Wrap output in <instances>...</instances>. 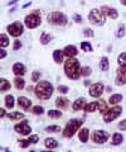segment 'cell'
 I'll return each instance as SVG.
<instances>
[{"instance_id":"8fae6325","label":"cell","mask_w":126,"mask_h":152,"mask_svg":"<svg viewBox=\"0 0 126 152\" xmlns=\"http://www.w3.org/2000/svg\"><path fill=\"white\" fill-rule=\"evenodd\" d=\"M102 93H104V85H102L101 83L93 84L90 88V95L92 98H100Z\"/></svg>"},{"instance_id":"52a82bcc","label":"cell","mask_w":126,"mask_h":152,"mask_svg":"<svg viewBox=\"0 0 126 152\" xmlns=\"http://www.w3.org/2000/svg\"><path fill=\"white\" fill-rule=\"evenodd\" d=\"M121 113H122V108H121V107L111 108V109H109V110H106L104 113V121L106 123H110V122H112L114 119H116V118H117Z\"/></svg>"},{"instance_id":"74e56055","label":"cell","mask_w":126,"mask_h":152,"mask_svg":"<svg viewBox=\"0 0 126 152\" xmlns=\"http://www.w3.org/2000/svg\"><path fill=\"white\" fill-rule=\"evenodd\" d=\"M81 48L83 51H86V52H91L92 51V46L88 43V42H82V43H81Z\"/></svg>"},{"instance_id":"f6af8a7d","label":"cell","mask_w":126,"mask_h":152,"mask_svg":"<svg viewBox=\"0 0 126 152\" xmlns=\"http://www.w3.org/2000/svg\"><path fill=\"white\" fill-rule=\"evenodd\" d=\"M73 20L76 22V23H82V22H83V20H82V17L78 15V14H74V15H73Z\"/></svg>"},{"instance_id":"7dc6e473","label":"cell","mask_w":126,"mask_h":152,"mask_svg":"<svg viewBox=\"0 0 126 152\" xmlns=\"http://www.w3.org/2000/svg\"><path fill=\"white\" fill-rule=\"evenodd\" d=\"M22 47V43H20V41H15V43H14V50H19Z\"/></svg>"},{"instance_id":"44dd1931","label":"cell","mask_w":126,"mask_h":152,"mask_svg":"<svg viewBox=\"0 0 126 152\" xmlns=\"http://www.w3.org/2000/svg\"><path fill=\"white\" fill-rule=\"evenodd\" d=\"M55 105H57L58 108H60V109L67 108L68 99H66V98H57V99H55Z\"/></svg>"},{"instance_id":"7a4b0ae2","label":"cell","mask_w":126,"mask_h":152,"mask_svg":"<svg viewBox=\"0 0 126 152\" xmlns=\"http://www.w3.org/2000/svg\"><path fill=\"white\" fill-rule=\"evenodd\" d=\"M53 94V86L48 81H40L35 86V95L42 100H48Z\"/></svg>"},{"instance_id":"e575fe53","label":"cell","mask_w":126,"mask_h":152,"mask_svg":"<svg viewBox=\"0 0 126 152\" xmlns=\"http://www.w3.org/2000/svg\"><path fill=\"white\" fill-rule=\"evenodd\" d=\"M45 131L49 133H58V132H60V127L59 126H49L45 128Z\"/></svg>"},{"instance_id":"836d02e7","label":"cell","mask_w":126,"mask_h":152,"mask_svg":"<svg viewBox=\"0 0 126 152\" xmlns=\"http://www.w3.org/2000/svg\"><path fill=\"white\" fill-rule=\"evenodd\" d=\"M48 117H50V118H60L62 117V112H58V110L52 109V110L48 112Z\"/></svg>"},{"instance_id":"d6a6232c","label":"cell","mask_w":126,"mask_h":152,"mask_svg":"<svg viewBox=\"0 0 126 152\" xmlns=\"http://www.w3.org/2000/svg\"><path fill=\"white\" fill-rule=\"evenodd\" d=\"M96 109H97V103H96V102H93V103L87 104L86 108H85V112H87V113H92V112H95Z\"/></svg>"},{"instance_id":"f546056e","label":"cell","mask_w":126,"mask_h":152,"mask_svg":"<svg viewBox=\"0 0 126 152\" xmlns=\"http://www.w3.org/2000/svg\"><path fill=\"white\" fill-rule=\"evenodd\" d=\"M5 105H6L9 109H12L14 105H15V103H14V98H13V95H6V96H5Z\"/></svg>"},{"instance_id":"83f0119b","label":"cell","mask_w":126,"mask_h":152,"mask_svg":"<svg viewBox=\"0 0 126 152\" xmlns=\"http://www.w3.org/2000/svg\"><path fill=\"white\" fill-rule=\"evenodd\" d=\"M8 118L12 121H18V119H22V118H24V114L23 113H18V112H13L10 114H8Z\"/></svg>"},{"instance_id":"ffe728a7","label":"cell","mask_w":126,"mask_h":152,"mask_svg":"<svg viewBox=\"0 0 126 152\" xmlns=\"http://www.w3.org/2000/svg\"><path fill=\"white\" fill-rule=\"evenodd\" d=\"M44 145H45L47 148L53 150V148H55V147L58 146V142L55 141L54 138H45V141H44Z\"/></svg>"},{"instance_id":"f5cc1de1","label":"cell","mask_w":126,"mask_h":152,"mask_svg":"<svg viewBox=\"0 0 126 152\" xmlns=\"http://www.w3.org/2000/svg\"><path fill=\"white\" fill-rule=\"evenodd\" d=\"M87 85H90V81H88V80H86V81H85V86H87Z\"/></svg>"},{"instance_id":"1f68e13d","label":"cell","mask_w":126,"mask_h":152,"mask_svg":"<svg viewBox=\"0 0 126 152\" xmlns=\"http://www.w3.org/2000/svg\"><path fill=\"white\" fill-rule=\"evenodd\" d=\"M39 41H40L42 45H48L49 42H50V36L48 34V33H42Z\"/></svg>"},{"instance_id":"f1b7e54d","label":"cell","mask_w":126,"mask_h":152,"mask_svg":"<svg viewBox=\"0 0 126 152\" xmlns=\"http://www.w3.org/2000/svg\"><path fill=\"white\" fill-rule=\"evenodd\" d=\"M121 100H122V95H121V94H114L109 99V103L110 104H114V105H115V104H117Z\"/></svg>"},{"instance_id":"5b68a950","label":"cell","mask_w":126,"mask_h":152,"mask_svg":"<svg viewBox=\"0 0 126 152\" xmlns=\"http://www.w3.org/2000/svg\"><path fill=\"white\" fill-rule=\"evenodd\" d=\"M88 20H90L92 24L102 26L105 23V14L101 10H99V9H92L90 14H88Z\"/></svg>"},{"instance_id":"484cf974","label":"cell","mask_w":126,"mask_h":152,"mask_svg":"<svg viewBox=\"0 0 126 152\" xmlns=\"http://www.w3.org/2000/svg\"><path fill=\"white\" fill-rule=\"evenodd\" d=\"M109 66H110L109 58H107V57H102L101 61H100V69L102 71H106V70H109Z\"/></svg>"},{"instance_id":"816d5d0a","label":"cell","mask_w":126,"mask_h":152,"mask_svg":"<svg viewBox=\"0 0 126 152\" xmlns=\"http://www.w3.org/2000/svg\"><path fill=\"white\" fill-rule=\"evenodd\" d=\"M120 3L122 4V5H125V7H126V0H120Z\"/></svg>"},{"instance_id":"7bdbcfd3","label":"cell","mask_w":126,"mask_h":152,"mask_svg":"<svg viewBox=\"0 0 126 152\" xmlns=\"http://www.w3.org/2000/svg\"><path fill=\"white\" fill-rule=\"evenodd\" d=\"M119 129H120V131H126V119L121 121V122L119 123Z\"/></svg>"},{"instance_id":"8992f818","label":"cell","mask_w":126,"mask_h":152,"mask_svg":"<svg viewBox=\"0 0 126 152\" xmlns=\"http://www.w3.org/2000/svg\"><path fill=\"white\" fill-rule=\"evenodd\" d=\"M25 26L28 28H30V29L40 26V14H39V12H35L33 14L27 15L25 17Z\"/></svg>"},{"instance_id":"ab89813d","label":"cell","mask_w":126,"mask_h":152,"mask_svg":"<svg viewBox=\"0 0 126 152\" xmlns=\"http://www.w3.org/2000/svg\"><path fill=\"white\" fill-rule=\"evenodd\" d=\"M43 112H44V109L42 108V107H34L33 109H32V113L33 114H38V115H40V114H43Z\"/></svg>"},{"instance_id":"ee69618b","label":"cell","mask_w":126,"mask_h":152,"mask_svg":"<svg viewBox=\"0 0 126 152\" xmlns=\"http://www.w3.org/2000/svg\"><path fill=\"white\" fill-rule=\"evenodd\" d=\"M30 142L32 143H38V141H39V137L37 136V134H33V136H30Z\"/></svg>"},{"instance_id":"9c48e42d","label":"cell","mask_w":126,"mask_h":152,"mask_svg":"<svg viewBox=\"0 0 126 152\" xmlns=\"http://www.w3.org/2000/svg\"><path fill=\"white\" fill-rule=\"evenodd\" d=\"M23 24L19 22H15V23H13V24L10 26H8V33L10 36L13 37H19L23 34Z\"/></svg>"},{"instance_id":"4316f807","label":"cell","mask_w":126,"mask_h":152,"mask_svg":"<svg viewBox=\"0 0 126 152\" xmlns=\"http://www.w3.org/2000/svg\"><path fill=\"white\" fill-rule=\"evenodd\" d=\"M122 140H124L122 134H120V133H115L114 137H112V145L114 146H119V145H121Z\"/></svg>"},{"instance_id":"5bb4252c","label":"cell","mask_w":126,"mask_h":152,"mask_svg":"<svg viewBox=\"0 0 126 152\" xmlns=\"http://www.w3.org/2000/svg\"><path fill=\"white\" fill-rule=\"evenodd\" d=\"M13 72L17 76H23L25 74V66L20 62H15L13 65Z\"/></svg>"},{"instance_id":"277c9868","label":"cell","mask_w":126,"mask_h":152,"mask_svg":"<svg viewBox=\"0 0 126 152\" xmlns=\"http://www.w3.org/2000/svg\"><path fill=\"white\" fill-rule=\"evenodd\" d=\"M47 20L53 26H66L67 24V17L60 12H50L47 15Z\"/></svg>"},{"instance_id":"d4e9b609","label":"cell","mask_w":126,"mask_h":152,"mask_svg":"<svg viewBox=\"0 0 126 152\" xmlns=\"http://www.w3.org/2000/svg\"><path fill=\"white\" fill-rule=\"evenodd\" d=\"M24 85H25L24 80L20 79L19 76H17L15 80H14V86H15L18 90H22V89H24Z\"/></svg>"},{"instance_id":"6da1fadb","label":"cell","mask_w":126,"mask_h":152,"mask_svg":"<svg viewBox=\"0 0 126 152\" xmlns=\"http://www.w3.org/2000/svg\"><path fill=\"white\" fill-rule=\"evenodd\" d=\"M64 72H66L67 77L72 80H77L81 76V66L78 60L68 57V60L64 62Z\"/></svg>"},{"instance_id":"ba28073f","label":"cell","mask_w":126,"mask_h":152,"mask_svg":"<svg viewBox=\"0 0 126 152\" xmlns=\"http://www.w3.org/2000/svg\"><path fill=\"white\" fill-rule=\"evenodd\" d=\"M109 137H110V133L109 132H106V131H96V132H93V134H92V140L93 142H96V143H105V142L109 140Z\"/></svg>"},{"instance_id":"f35d334b","label":"cell","mask_w":126,"mask_h":152,"mask_svg":"<svg viewBox=\"0 0 126 152\" xmlns=\"http://www.w3.org/2000/svg\"><path fill=\"white\" fill-rule=\"evenodd\" d=\"M18 142H19V146L22 147V148H27V147H29V145L32 143L30 140H20Z\"/></svg>"},{"instance_id":"4dcf8cb0","label":"cell","mask_w":126,"mask_h":152,"mask_svg":"<svg viewBox=\"0 0 126 152\" xmlns=\"http://www.w3.org/2000/svg\"><path fill=\"white\" fill-rule=\"evenodd\" d=\"M117 62L120 65V67H126V52H122V53L119 56Z\"/></svg>"},{"instance_id":"e0dca14e","label":"cell","mask_w":126,"mask_h":152,"mask_svg":"<svg viewBox=\"0 0 126 152\" xmlns=\"http://www.w3.org/2000/svg\"><path fill=\"white\" fill-rule=\"evenodd\" d=\"M77 48L74 46H66L64 47V50H63V53H64V56H67V57H74L77 55Z\"/></svg>"},{"instance_id":"4fadbf2b","label":"cell","mask_w":126,"mask_h":152,"mask_svg":"<svg viewBox=\"0 0 126 152\" xmlns=\"http://www.w3.org/2000/svg\"><path fill=\"white\" fill-rule=\"evenodd\" d=\"M101 12L104 13L105 15L112 18V19H117V17H119V13H117V10H116V9L110 8V7H106V5H104V7L101 8Z\"/></svg>"},{"instance_id":"db71d44e","label":"cell","mask_w":126,"mask_h":152,"mask_svg":"<svg viewBox=\"0 0 126 152\" xmlns=\"http://www.w3.org/2000/svg\"><path fill=\"white\" fill-rule=\"evenodd\" d=\"M106 90H107V93H110V91H111V88H110V86H107Z\"/></svg>"},{"instance_id":"681fc988","label":"cell","mask_w":126,"mask_h":152,"mask_svg":"<svg viewBox=\"0 0 126 152\" xmlns=\"http://www.w3.org/2000/svg\"><path fill=\"white\" fill-rule=\"evenodd\" d=\"M0 117H5V110H4V109H0Z\"/></svg>"},{"instance_id":"c3c4849f","label":"cell","mask_w":126,"mask_h":152,"mask_svg":"<svg viewBox=\"0 0 126 152\" xmlns=\"http://www.w3.org/2000/svg\"><path fill=\"white\" fill-rule=\"evenodd\" d=\"M6 56V51H4V50H1V52H0V57H1V60L4 58V57Z\"/></svg>"},{"instance_id":"ac0fdd59","label":"cell","mask_w":126,"mask_h":152,"mask_svg":"<svg viewBox=\"0 0 126 152\" xmlns=\"http://www.w3.org/2000/svg\"><path fill=\"white\" fill-rule=\"evenodd\" d=\"M88 136H90L88 128H82V129L80 131V133H78V138H80V141L82 142V143H86V142L88 141Z\"/></svg>"},{"instance_id":"7402d4cb","label":"cell","mask_w":126,"mask_h":152,"mask_svg":"<svg viewBox=\"0 0 126 152\" xmlns=\"http://www.w3.org/2000/svg\"><path fill=\"white\" fill-rule=\"evenodd\" d=\"M97 109H99L100 113H105L107 110V103L104 100V99H100V100H97Z\"/></svg>"},{"instance_id":"bcb514c9","label":"cell","mask_w":126,"mask_h":152,"mask_svg":"<svg viewBox=\"0 0 126 152\" xmlns=\"http://www.w3.org/2000/svg\"><path fill=\"white\" fill-rule=\"evenodd\" d=\"M58 91L62 94H67L68 93V88L67 86H58Z\"/></svg>"},{"instance_id":"9a60e30c","label":"cell","mask_w":126,"mask_h":152,"mask_svg":"<svg viewBox=\"0 0 126 152\" xmlns=\"http://www.w3.org/2000/svg\"><path fill=\"white\" fill-rule=\"evenodd\" d=\"M86 105H87L86 99H85V98H80V99H77V100L73 103L72 108H73L74 112H77V110H81V109H85Z\"/></svg>"},{"instance_id":"cb8c5ba5","label":"cell","mask_w":126,"mask_h":152,"mask_svg":"<svg viewBox=\"0 0 126 152\" xmlns=\"http://www.w3.org/2000/svg\"><path fill=\"white\" fill-rule=\"evenodd\" d=\"M10 89V83L8 81L5 79H1L0 80V91L4 93V91H8Z\"/></svg>"},{"instance_id":"2e32d148","label":"cell","mask_w":126,"mask_h":152,"mask_svg":"<svg viewBox=\"0 0 126 152\" xmlns=\"http://www.w3.org/2000/svg\"><path fill=\"white\" fill-rule=\"evenodd\" d=\"M18 105L22 107L24 110H28L30 107H32V102L29 100L28 98H24V96H20L19 99H18Z\"/></svg>"},{"instance_id":"60d3db41","label":"cell","mask_w":126,"mask_h":152,"mask_svg":"<svg viewBox=\"0 0 126 152\" xmlns=\"http://www.w3.org/2000/svg\"><path fill=\"white\" fill-rule=\"evenodd\" d=\"M39 77H40V74L38 72V71H34L33 75H32V81L37 83V81H38V80H39Z\"/></svg>"},{"instance_id":"b9f144b4","label":"cell","mask_w":126,"mask_h":152,"mask_svg":"<svg viewBox=\"0 0 126 152\" xmlns=\"http://www.w3.org/2000/svg\"><path fill=\"white\" fill-rule=\"evenodd\" d=\"M83 34L86 37H93V31L90 29V28H85V29H83Z\"/></svg>"},{"instance_id":"3957f363","label":"cell","mask_w":126,"mask_h":152,"mask_svg":"<svg viewBox=\"0 0 126 152\" xmlns=\"http://www.w3.org/2000/svg\"><path fill=\"white\" fill-rule=\"evenodd\" d=\"M82 124H83L82 119H71L66 124V127H64L63 136L66 137V138H71V137L74 136V133L78 131V128H80Z\"/></svg>"},{"instance_id":"8d00e7d4","label":"cell","mask_w":126,"mask_h":152,"mask_svg":"<svg viewBox=\"0 0 126 152\" xmlns=\"http://www.w3.org/2000/svg\"><path fill=\"white\" fill-rule=\"evenodd\" d=\"M91 72H92V70L88 66H85V67L81 69V76H88V75H91Z\"/></svg>"},{"instance_id":"d590c367","label":"cell","mask_w":126,"mask_h":152,"mask_svg":"<svg viewBox=\"0 0 126 152\" xmlns=\"http://www.w3.org/2000/svg\"><path fill=\"white\" fill-rule=\"evenodd\" d=\"M124 36H125V26H124V24H120V26H119L117 32H116V37L122 38Z\"/></svg>"},{"instance_id":"603a6c76","label":"cell","mask_w":126,"mask_h":152,"mask_svg":"<svg viewBox=\"0 0 126 152\" xmlns=\"http://www.w3.org/2000/svg\"><path fill=\"white\" fill-rule=\"evenodd\" d=\"M9 43H10V41H9L8 36L5 34V33H1V34H0V47H1V48L8 47Z\"/></svg>"},{"instance_id":"d6986e66","label":"cell","mask_w":126,"mask_h":152,"mask_svg":"<svg viewBox=\"0 0 126 152\" xmlns=\"http://www.w3.org/2000/svg\"><path fill=\"white\" fill-rule=\"evenodd\" d=\"M63 56H64V53H63V51H60V50H55L53 52V58H54V61L57 64H62L63 62Z\"/></svg>"},{"instance_id":"30bf717a","label":"cell","mask_w":126,"mask_h":152,"mask_svg":"<svg viewBox=\"0 0 126 152\" xmlns=\"http://www.w3.org/2000/svg\"><path fill=\"white\" fill-rule=\"evenodd\" d=\"M14 129H15L18 133H20V134L23 136H28V134H30V132H32V128L28 126V123L27 121L24 122H22V123H18V124L14 126Z\"/></svg>"},{"instance_id":"f907efd6","label":"cell","mask_w":126,"mask_h":152,"mask_svg":"<svg viewBox=\"0 0 126 152\" xmlns=\"http://www.w3.org/2000/svg\"><path fill=\"white\" fill-rule=\"evenodd\" d=\"M18 1H19V0H12V1L9 3L8 5H13V4H15V3H18Z\"/></svg>"},{"instance_id":"7c38bea8","label":"cell","mask_w":126,"mask_h":152,"mask_svg":"<svg viewBox=\"0 0 126 152\" xmlns=\"http://www.w3.org/2000/svg\"><path fill=\"white\" fill-rule=\"evenodd\" d=\"M126 84V67H120L117 70V79H116V85L122 86Z\"/></svg>"}]
</instances>
